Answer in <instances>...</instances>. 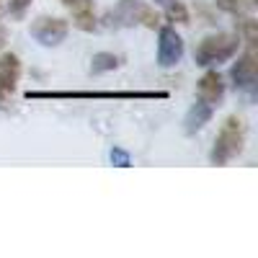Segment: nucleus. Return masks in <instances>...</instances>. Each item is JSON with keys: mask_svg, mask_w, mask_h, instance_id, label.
<instances>
[{"mask_svg": "<svg viewBox=\"0 0 258 258\" xmlns=\"http://www.w3.org/2000/svg\"><path fill=\"white\" fill-rule=\"evenodd\" d=\"M212 114H214V106L207 103V101H199V98H197V103H194L191 109L186 111L183 132H186V135H197L199 129H204V124H209Z\"/></svg>", "mask_w": 258, "mask_h": 258, "instance_id": "nucleus-10", "label": "nucleus"}, {"mask_svg": "<svg viewBox=\"0 0 258 258\" xmlns=\"http://www.w3.org/2000/svg\"><path fill=\"white\" fill-rule=\"evenodd\" d=\"M158 3H170V0H158Z\"/></svg>", "mask_w": 258, "mask_h": 258, "instance_id": "nucleus-18", "label": "nucleus"}, {"mask_svg": "<svg viewBox=\"0 0 258 258\" xmlns=\"http://www.w3.org/2000/svg\"><path fill=\"white\" fill-rule=\"evenodd\" d=\"M18 78H21V59H18V54H13V52L0 54V106L13 96L16 85H18Z\"/></svg>", "mask_w": 258, "mask_h": 258, "instance_id": "nucleus-8", "label": "nucleus"}, {"mask_svg": "<svg viewBox=\"0 0 258 258\" xmlns=\"http://www.w3.org/2000/svg\"><path fill=\"white\" fill-rule=\"evenodd\" d=\"M29 101H165L168 91H29Z\"/></svg>", "mask_w": 258, "mask_h": 258, "instance_id": "nucleus-1", "label": "nucleus"}, {"mask_svg": "<svg viewBox=\"0 0 258 258\" xmlns=\"http://www.w3.org/2000/svg\"><path fill=\"white\" fill-rule=\"evenodd\" d=\"M214 6L220 11L230 13V16H243L245 13V3L243 0H214Z\"/></svg>", "mask_w": 258, "mask_h": 258, "instance_id": "nucleus-14", "label": "nucleus"}, {"mask_svg": "<svg viewBox=\"0 0 258 258\" xmlns=\"http://www.w3.org/2000/svg\"><path fill=\"white\" fill-rule=\"evenodd\" d=\"M119 64H121V57L119 54H114V52H98L91 59V73L93 75H103V73L116 70Z\"/></svg>", "mask_w": 258, "mask_h": 258, "instance_id": "nucleus-12", "label": "nucleus"}, {"mask_svg": "<svg viewBox=\"0 0 258 258\" xmlns=\"http://www.w3.org/2000/svg\"><path fill=\"white\" fill-rule=\"evenodd\" d=\"M225 96V83H222V75L217 70H209L202 75V80L197 83V98L199 101H207V103H220Z\"/></svg>", "mask_w": 258, "mask_h": 258, "instance_id": "nucleus-9", "label": "nucleus"}, {"mask_svg": "<svg viewBox=\"0 0 258 258\" xmlns=\"http://www.w3.org/2000/svg\"><path fill=\"white\" fill-rule=\"evenodd\" d=\"M62 3H64V6H73V3H75V0H62Z\"/></svg>", "mask_w": 258, "mask_h": 258, "instance_id": "nucleus-17", "label": "nucleus"}, {"mask_svg": "<svg viewBox=\"0 0 258 258\" xmlns=\"http://www.w3.org/2000/svg\"><path fill=\"white\" fill-rule=\"evenodd\" d=\"M0 41H3V34H0Z\"/></svg>", "mask_w": 258, "mask_h": 258, "instance_id": "nucleus-19", "label": "nucleus"}, {"mask_svg": "<svg viewBox=\"0 0 258 258\" xmlns=\"http://www.w3.org/2000/svg\"><path fill=\"white\" fill-rule=\"evenodd\" d=\"M68 31H70V24L64 18H57V16H41L31 24V36L41 47L62 44V41L68 39Z\"/></svg>", "mask_w": 258, "mask_h": 258, "instance_id": "nucleus-6", "label": "nucleus"}, {"mask_svg": "<svg viewBox=\"0 0 258 258\" xmlns=\"http://www.w3.org/2000/svg\"><path fill=\"white\" fill-rule=\"evenodd\" d=\"M238 49H240V34H227V31L209 34L194 49V62L202 64V68H212V64L232 59Z\"/></svg>", "mask_w": 258, "mask_h": 258, "instance_id": "nucleus-3", "label": "nucleus"}, {"mask_svg": "<svg viewBox=\"0 0 258 258\" xmlns=\"http://www.w3.org/2000/svg\"><path fill=\"white\" fill-rule=\"evenodd\" d=\"M165 16H168V21H176V24H191L188 11H186V6L181 3V0H170V3H165Z\"/></svg>", "mask_w": 258, "mask_h": 258, "instance_id": "nucleus-13", "label": "nucleus"}, {"mask_svg": "<svg viewBox=\"0 0 258 258\" xmlns=\"http://www.w3.org/2000/svg\"><path fill=\"white\" fill-rule=\"evenodd\" d=\"M73 13V24L80 31H93L96 29V13H93V0H75L73 6H68Z\"/></svg>", "mask_w": 258, "mask_h": 258, "instance_id": "nucleus-11", "label": "nucleus"}, {"mask_svg": "<svg viewBox=\"0 0 258 258\" xmlns=\"http://www.w3.org/2000/svg\"><path fill=\"white\" fill-rule=\"evenodd\" d=\"M230 78H232L235 91H243L250 98L255 96V91H258V54H255V47H248L238 57V62H235L232 70H230Z\"/></svg>", "mask_w": 258, "mask_h": 258, "instance_id": "nucleus-5", "label": "nucleus"}, {"mask_svg": "<svg viewBox=\"0 0 258 258\" xmlns=\"http://www.w3.org/2000/svg\"><path fill=\"white\" fill-rule=\"evenodd\" d=\"M243 145H245V126L240 116L232 114L222 121L217 137H214V147L209 153L212 165H227L232 158H238L243 153Z\"/></svg>", "mask_w": 258, "mask_h": 258, "instance_id": "nucleus-2", "label": "nucleus"}, {"mask_svg": "<svg viewBox=\"0 0 258 258\" xmlns=\"http://www.w3.org/2000/svg\"><path fill=\"white\" fill-rule=\"evenodd\" d=\"M111 24L116 21V24L121 26H145V29H158L160 26V16L155 8H150L147 3H142V0H119V6L109 13Z\"/></svg>", "mask_w": 258, "mask_h": 258, "instance_id": "nucleus-4", "label": "nucleus"}, {"mask_svg": "<svg viewBox=\"0 0 258 258\" xmlns=\"http://www.w3.org/2000/svg\"><path fill=\"white\" fill-rule=\"evenodd\" d=\"M109 160H111V165H116V168H129V165H132V155H129L124 147H111Z\"/></svg>", "mask_w": 258, "mask_h": 258, "instance_id": "nucleus-15", "label": "nucleus"}, {"mask_svg": "<svg viewBox=\"0 0 258 258\" xmlns=\"http://www.w3.org/2000/svg\"><path fill=\"white\" fill-rule=\"evenodd\" d=\"M31 3H34V0H8V13L16 21H21V18L26 16V11L31 8Z\"/></svg>", "mask_w": 258, "mask_h": 258, "instance_id": "nucleus-16", "label": "nucleus"}, {"mask_svg": "<svg viewBox=\"0 0 258 258\" xmlns=\"http://www.w3.org/2000/svg\"><path fill=\"white\" fill-rule=\"evenodd\" d=\"M183 57V39L173 26L158 29V64L160 68H173Z\"/></svg>", "mask_w": 258, "mask_h": 258, "instance_id": "nucleus-7", "label": "nucleus"}]
</instances>
